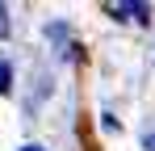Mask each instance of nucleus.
<instances>
[{
  "label": "nucleus",
  "mask_w": 155,
  "mask_h": 151,
  "mask_svg": "<svg viewBox=\"0 0 155 151\" xmlns=\"http://www.w3.org/2000/svg\"><path fill=\"white\" fill-rule=\"evenodd\" d=\"M105 13H113L117 21H138V25L151 21V17H147V13H151L147 4H105Z\"/></svg>",
  "instance_id": "f257e3e1"
},
{
  "label": "nucleus",
  "mask_w": 155,
  "mask_h": 151,
  "mask_svg": "<svg viewBox=\"0 0 155 151\" xmlns=\"http://www.w3.org/2000/svg\"><path fill=\"white\" fill-rule=\"evenodd\" d=\"M8 88H13V67L0 63V92H8Z\"/></svg>",
  "instance_id": "f03ea898"
},
{
  "label": "nucleus",
  "mask_w": 155,
  "mask_h": 151,
  "mask_svg": "<svg viewBox=\"0 0 155 151\" xmlns=\"http://www.w3.org/2000/svg\"><path fill=\"white\" fill-rule=\"evenodd\" d=\"M0 34H8V8H0Z\"/></svg>",
  "instance_id": "7ed1b4c3"
},
{
  "label": "nucleus",
  "mask_w": 155,
  "mask_h": 151,
  "mask_svg": "<svg viewBox=\"0 0 155 151\" xmlns=\"http://www.w3.org/2000/svg\"><path fill=\"white\" fill-rule=\"evenodd\" d=\"M147 151H155V134H147Z\"/></svg>",
  "instance_id": "20e7f679"
},
{
  "label": "nucleus",
  "mask_w": 155,
  "mask_h": 151,
  "mask_svg": "<svg viewBox=\"0 0 155 151\" xmlns=\"http://www.w3.org/2000/svg\"><path fill=\"white\" fill-rule=\"evenodd\" d=\"M21 151H42V147H21Z\"/></svg>",
  "instance_id": "39448f33"
}]
</instances>
